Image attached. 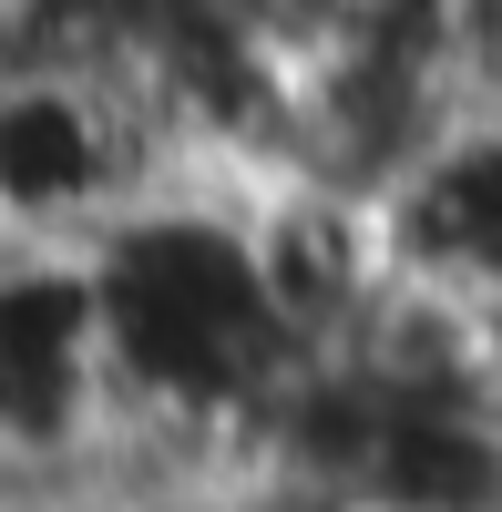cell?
Returning a JSON list of instances; mask_svg holds the SVG:
<instances>
[{
	"mask_svg": "<svg viewBox=\"0 0 502 512\" xmlns=\"http://www.w3.org/2000/svg\"><path fill=\"white\" fill-rule=\"evenodd\" d=\"M93 287H103V359L123 410H175L257 441L277 379L298 359H287L257 256H246V195L226 185L154 195L134 226L93 246Z\"/></svg>",
	"mask_w": 502,
	"mask_h": 512,
	"instance_id": "obj_1",
	"label": "cell"
},
{
	"mask_svg": "<svg viewBox=\"0 0 502 512\" xmlns=\"http://www.w3.org/2000/svg\"><path fill=\"white\" fill-rule=\"evenodd\" d=\"M175 185H195V164L154 103L134 41L0 62V236L93 256Z\"/></svg>",
	"mask_w": 502,
	"mask_h": 512,
	"instance_id": "obj_2",
	"label": "cell"
},
{
	"mask_svg": "<svg viewBox=\"0 0 502 512\" xmlns=\"http://www.w3.org/2000/svg\"><path fill=\"white\" fill-rule=\"evenodd\" d=\"M246 256H257L267 318H277L298 369L349 359L369 338V318L390 308V287H400L390 205L328 185V175H287V185L246 195Z\"/></svg>",
	"mask_w": 502,
	"mask_h": 512,
	"instance_id": "obj_3",
	"label": "cell"
},
{
	"mask_svg": "<svg viewBox=\"0 0 502 512\" xmlns=\"http://www.w3.org/2000/svg\"><path fill=\"white\" fill-rule=\"evenodd\" d=\"M113 410L93 256L0 236V451L72 461Z\"/></svg>",
	"mask_w": 502,
	"mask_h": 512,
	"instance_id": "obj_4",
	"label": "cell"
},
{
	"mask_svg": "<svg viewBox=\"0 0 502 512\" xmlns=\"http://www.w3.org/2000/svg\"><path fill=\"white\" fill-rule=\"evenodd\" d=\"M451 11V52H462L472 113H502V0H441Z\"/></svg>",
	"mask_w": 502,
	"mask_h": 512,
	"instance_id": "obj_5",
	"label": "cell"
}]
</instances>
